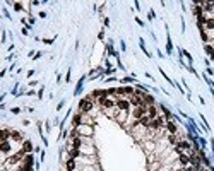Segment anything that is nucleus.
<instances>
[{"label":"nucleus","mask_w":214,"mask_h":171,"mask_svg":"<svg viewBox=\"0 0 214 171\" xmlns=\"http://www.w3.org/2000/svg\"><path fill=\"white\" fill-rule=\"evenodd\" d=\"M94 104H96V101L93 99V96L82 98V99L79 101V113H82V115H86V113H91L93 108H94Z\"/></svg>","instance_id":"nucleus-1"},{"label":"nucleus","mask_w":214,"mask_h":171,"mask_svg":"<svg viewBox=\"0 0 214 171\" xmlns=\"http://www.w3.org/2000/svg\"><path fill=\"white\" fill-rule=\"evenodd\" d=\"M74 128H75V132H77V135H79V137H84V139H91L93 134H94L93 125H86V123H82V125L74 127Z\"/></svg>","instance_id":"nucleus-2"},{"label":"nucleus","mask_w":214,"mask_h":171,"mask_svg":"<svg viewBox=\"0 0 214 171\" xmlns=\"http://www.w3.org/2000/svg\"><path fill=\"white\" fill-rule=\"evenodd\" d=\"M140 145H142V149H144V152H146L147 156L153 154V152L156 151V140L146 139V140H142V142H140Z\"/></svg>","instance_id":"nucleus-3"},{"label":"nucleus","mask_w":214,"mask_h":171,"mask_svg":"<svg viewBox=\"0 0 214 171\" xmlns=\"http://www.w3.org/2000/svg\"><path fill=\"white\" fill-rule=\"evenodd\" d=\"M147 108H149L147 104H144V106H139V108H134L130 117L134 118V120H140L142 117H146V115H147Z\"/></svg>","instance_id":"nucleus-4"},{"label":"nucleus","mask_w":214,"mask_h":171,"mask_svg":"<svg viewBox=\"0 0 214 171\" xmlns=\"http://www.w3.org/2000/svg\"><path fill=\"white\" fill-rule=\"evenodd\" d=\"M80 154L82 156H96V147H94V144L93 142H89V144H86L80 147Z\"/></svg>","instance_id":"nucleus-5"},{"label":"nucleus","mask_w":214,"mask_h":171,"mask_svg":"<svg viewBox=\"0 0 214 171\" xmlns=\"http://www.w3.org/2000/svg\"><path fill=\"white\" fill-rule=\"evenodd\" d=\"M117 108L120 111H130V101H128V98H120L117 101Z\"/></svg>","instance_id":"nucleus-6"},{"label":"nucleus","mask_w":214,"mask_h":171,"mask_svg":"<svg viewBox=\"0 0 214 171\" xmlns=\"http://www.w3.org/2000/svg\"><path fill=\"white\" fill-rule=\"evenodd\" d=\"M33 163H34V156L29 152V154H26V156H24V159H22V169L29 171V169H31V166H33Z\"/></svg>","instance_id":"nucleus-7"},{"label":"nucleus","mask_w":214,"mask_h":171,"mask_svg":"<svg viewBox=\"0 0 214 171\" xmlns=\"http://www.w3.org/2000/svg\"><path fill=\"white\" fill-rule=\"evenodd\" d=\"M128 101H130V106H134V108H139V106H144V104H146L144 99H142L140 96H137V94L130 96V98H128Z\"/></svg>","instance_id":"nucleus-8"},{"label":"nucleus","mask_w":214,"mask_h":171,"mask_svg":"<svg viewBox=\"0 0 214 171\" xmlns=\"http://www.w3.org/2000/svg\"><path fill=\"white\" fill-rule=\"evenodd\" d=\"M79 164H77V159H67L65 161V169L67 171H77Z\"/></svg>","instance_id":"nucleus-9"},{"label":"nucleus","mask_w":214,"mask_h":171,"mask_svg":"<svg viewBox=\"0 0 214 171\" xmlns=\"http://www.w3.org/2000/svg\"><path fill=\"white\" fill-rule=\"evenodd\" d=\"M166 130H168V134L170 135H177L178 134V128H177V125H175V122H166Z\"/></svg>","instance_id":"nucleus-10"},{"label":"nucleus","mask_w":214,"mask_h":171,"mask_svg":"<svg viewBox=\"0 0 214 171\" xmlns=\"http://www.w3.org/2000/svg\"><path fill=\"white\" fill-rule=\"evenodd\" d=\"M147 117H149L151 120H154V118L159 117V113H158V108H156V104H151V106L147 108Z\"/></svg>","instance_id":"nucleus-11"},{"label":"nucleus","mask_w":214,"mask_h":171,"mask_svg":"<svg viewBox=\"0 0 214 171\" xmlns=\"http://www.w3.org/2000/svg\"><path fill=\"white\" fill-rule=\"evenodd\" d=\"M127 118H128V111H120V113L117 115V118H115V120H117L120 125H123V127H125V122H127Z\"/></svg>","instance_id":"nucleus-12"},{"label":"nucleus","mask_w":214,"mask_h":171,"mask_svg":"<svg viewBox=\"0 0 214 171\" xmlns=\"http://www.w3.org/2000/svg\"><path fill=\"white\" fill-rule=\"evenodd\" d=\"M0 151H2V154H9L12 151V145H11V142L9 140H5V142H2V145H0Z\"/></svg>","instance_id":"nucleus-13"},{"label":"nucleus","mask_w":214,"mask_h":171,"mask_svg":"<svg viewBox=\"0 0 214 171\" xmlns=\"http://www.w3.org/2000/svg\"><path fill=\"white\" fill-rule=\"evenodd\" d=\"M84 80H86V77L82 75V77L79 79V82H77V86H75V91H74L75 96H79V94H80V91H82V86H84Z\"/></svg>","instance_id":"nucleus-14"},{"label":"nucleus","mask_w":214,"mask_h":171,"mask_svg":"<svg viewBox=\"0 0 214 171\" xmlns=\"http://www.w3.org/2000/svg\"><path fill=\"white\" fill-rule=\"evenodd\" d=\"M72 125H74V127H79V125H82V113H77V115H74V118H72Z\"/></svg>","instance_id":"nucleus-15"},{"label":"nucleus","mask_w":214,"mask_h":171,"mask_svg":"<svg viewBox=\"0 0 214 171\" xmlns=\"http://www.w3.org/2000/svg\"><path fill=\"white\" fill-rule=\"evenodd\" d=\"M22 151H24L26 154L31 152V151H33V142H31V140H24V142H22Z\"/></svg>","instance_id":"nucleus-16"},{"label":"nucleus","mask_w":214,"mask_h":171,"mask_svg":"<svg viewBox=\"0 0 214 171\" xmlns=\"http://www.w3.org/2000/svg\"><path fill=\"white\" fill-rule=\"evenodd\" d=\"M142 99H144V103L147 104V106H151V104H156V99L151 96V94H144V96H142Z\"/></svg>","instance_id":"nucleus-17"},{"label":"nucleus","mask_w":214,"mask_h":171,"mask_svg":"<svg viewBox=\"0 0 214 171\" xmlns=\"http://www.w3.org/2000/svg\"><path fill=\"white\" fill-rule=\"evenodd\" d=\"M204 29L206 31H211V29H214V19H206V22H204Z\"/></svg>","instance_id":"nucleus-18"},{"label":"nucleus","mask_w":214,"mask_h":171,"mask_svg":"<svg viewBox=\"0 0 214 171\" xmlns=\"http://www.w3.org/2000/svg\"><path fill=\"white\" fill-rule=\"evenodd\" d=\"M11 139L14 140V142H19V140H22V134H21V132H17V130H12Z\"/></svg>","instance_id":"nucleus-19"},{"label":"nucleus","mask_w":214,"mask_h":171,"mask_svg":"<svg viewBox=\"0 0 214 171\" xmlns=\"http://www.w3.org/2000/svg\"><path fill=\"white\" fill-rule=\"evenodd\" d=\"M204 50H206V53H207V55H211V57L214 58V46H211L209 43H206V46H204Z\"/></svg>","instance_id":"nucleus-20"},{"label":"nucleus","mask_w":214,"mask_h":171,"mask_svg":"<svg viewBox=\"0 0 214 171\" xmlns=\"http://www.w3.org/2000/svg\"><path fill=\"white\" fill-rule=\"evenodd\" d=\"M166 51H168V55L173 53V45H171V39L170 36H168V39H166Z\"/></svg>","instance_id":"nucleus-21"},{"label":"nucleus","mask_w":214,"mask_h":171,"mask_svg":"<svg viewBox=\"0 0 214 171\" xmlns=\"http://www.w3.org/2000/svg\"><path fill=\"white\" fill-rule=\"evenodd\" d=\"M200 163H202V164L206 166V168H211V166H212V164H211V159H209L207 156H204V157H200Z\"/></svg>","instance_id":"nucleus-22"},{"label":"nucleus","mask_w":214,"mask_h":171,"mask_svg":"<svg viewBox=\"0 0 214 171\" xmlns=\"http://www.w3.org/2000/svg\"><path fill=\"white\" fill-rule=\"evenodd\" d=\"M14 11H17V12L22 11V4H21V2H16V4H14Z\"/></svg>","instance_id":"nucleus-23"},{"label":"nucleus","mask_w":214,"mask_h":171,"mask_svg":"<svg viewBox=\"0 0 214 171\" xmlns=\"http://www.w3.org/2000/svg\"><path fill=\"white\" fill-rule=\"evenodd\" d=\"M206 33H207L209 41H212V39H214V29H211V31H206Z\"/></svg>","instance_id":"nucleus-24"},{"label":"nucleus","mask_w":214,"mask_h":171,"mask_svg":"<svg viewBox=\"0 0 214 171\" xmlns=\"http://www.w3.org/2000/svg\"><path fill=\"white\" fill-rule=\"evenodd\" d=\"M199 144H200V147H206V145H207V142H206V139H202V137H199Z\"/></svg>","instance_id":"nucleus-25"},{"label":"nucleus","mask_w":214,"mask_h":171,"mask_svg":"<svg viewBox=\"0 0 214 171\" xmlns=\"http://www.w3.org/2000/svg\"><path fill=\"white\" fill-rule=\"evenodd\" d=\"M12 113H14V115H19V113H21V108H12Z\"/></svg>","instance_id":"nucleus-26"},{"label":"nucleus","mask_w":214,"mask_h":171,"mask_svg":"<svg viewBox=\"0 0 214 171\" xmlns=\"http://www.w3.org/2000/svg\"><path fill=\"white\" fill-rule=\"evenodd\" d=\"M147 17H149V21H151V19H154V12L149 11V12H147Z\"/></svg>","instance_id":"nucleus-27"},{"label":"nucleus","mask_w":214,"mask_h":171,"mask_svg":"<svg viewBox=\"0 0 214 171\" xmlns=\"http://www.w3.org/2000/svg\"><path fill=\"white\" fill-rule=\"evenodd\" d=\"M122 82H134V79L132 77H125V79H122Z\"/></svg>","instance_id":"nucleus-28"},{"label":"nucleus","mask_w":214,"mask_h":171,"mask_svg":"<svg viewBox=\"0 0 214 171\" xmlns=\"http://www.w3.org/2000/svg\"><path fill=\"white\" fill-rule=\"evenodd\" d=\"M64 103H65V101L58 103V104H57V110H62V108H64Z\"/></svg>","instance_id":"nucleus-29"},{"label":"nucleus","mask_w":214,"mask_h":171,"mask_svg":"<svg viewBox=\"0 0 214 171\" xmlns=\"http://www.w3.org/2000/svg\"><path fill=\"white\" fill-rule=\"evenodd\" d=\"M98 38H99V39H103V38H105V31H99V34H98Z\"/></svg>","instance_id":"nucleus-30"},{"label":"nucleus","mask_w":214,"mask_h":171,"mask_svg":"<svg viewBox=\"0 0 214 171\" xmlns=\"http://www.w3.org/2000/svg\"><path fill=\"white\" fill-rule=\"evenodd\" d=\"M65 80H67V82L70 80V69H69V72H67V75H65Z\"/></svg>","instance_id":"nucleus-31"},{"label":"nucleus","mask_w":214,"mask_h":171,"mask_svg":"<svg viewBox=\"0 0 214 171\" xmlns=\"http://www.w3.org/2000/svg\"><path fill=\"white\" fill-rule=\"evenodd\" d=\"M4 14H5V17H7V19H11V14L7 12V9H4Z\"/></svg>","instance_id":"nucleus-32"},{"label":"nucleus","mask_w":214,"mask_h":171,"mask_svg":"<svg viewBox=\"0 0 214 171\" xmlns=\"http://www.w3.org/2000/svg\"><path fill=\"white\" fill-rule=\"evenodd\" d=\"M38 98H43V87L39 89V91H38Z\"/></svg>","instance_id":"nucleus-33"},{"label":"nucleus","mask_w":214,"mask_h":171,"mask_svg":"<svg viewBox=\"0 0 214 171\" xmlns=\"http://www.w3.org/2000/svg\"><path fill=\"white\" fill-rule=\"evenodd\" d=\"M211 147H212V152H214V139H211Z\"/></svg>","instance_id":"nucleus-34"},{"label":"nucleus","mask_w":214,"mask_h":171,"mask_svg":"<svg viewBox=\"0 0 214 171\" xmlns=\"http://www.w3.org/2000/svg\"><path fill=\"white\" fill-rule=\"evenodd\" d=\"M202 171H211V169H209V168H204V169Z\"/></svg>","instance_id":"nucleus-35"}]
</instances>
